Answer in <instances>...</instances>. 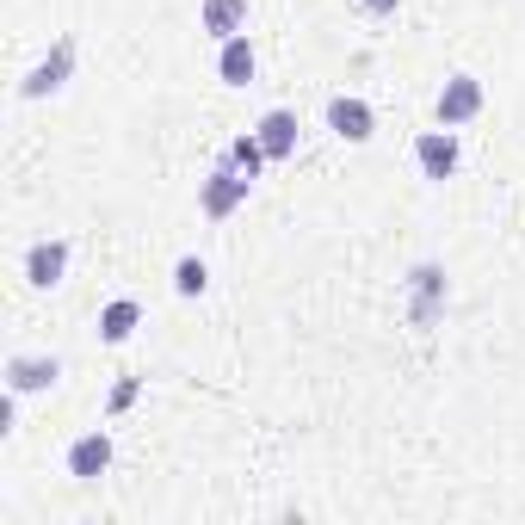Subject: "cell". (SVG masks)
<instances>
[{
    "instance_id": "6da1fadb",
    "label": "cell",
    "mask_w": 525,
    "mask_h": 525,
    "mask_svg": "<svg viewBox=\"0 0 525 525\" xmlns=\"http://www.w3.org/2000/svg\"><path fill=\"white\" fill-rule=\"evenodd\" d=\"M476 105H482V87H476L470 75H458V81H451V87L439 93V118H445V124H458V118H470V112H476Z\"/></svg>"
},
{
    "instance_id": "7a4b0ae2",
    "label": "cell",
    "mask_w": 525,
    "mask_h": 525,
    "mask_svg": "<svg viewBox=\"0 0 525 525\" xmlns=\"http://www.w3.org/2000/svg\"><path fill=\"white\" fill-rule=\"evenodd\" d=\"M105 464H112V439H105V433H87L75 451H68V470H75V476H99Z\"/></svg>"
},
{
    "instance_id": "3957f363",
    "label": "cell",
    "mask_w": 525,
    "mask_h": 525,
    "mask_svg": "<svg viewBox=\"0 0 525 525\" xmlns=\"http://www.w3.org/2000/svg\"><path fill=\"white\" fill-rule=\"evenodd\" d=\"M420 167H427L433 180H445V173L458 167V143H451V130H445V136H439V130L420 136Z\"/></svg>"
},
{
    "instance_id": "277c9868",
    "label": "cell",
    "mask_w": 525,
    "mask_h": 525,
    "mask_svg": "<svg viewBox=\"0 0 525 525\" xmlns=\"http://www.w3.org/2000/svg\"><path fill=\"white\" fill-rule=\"evenodd\" d=\"M328 124H334L340 136H353V143H365V136H371V112H365L359 99H334V105H328Z\"/></svg>"
},
{
    "instance_id": "5b68a950",
    "label": "cell",
    "mask_w": 525,
    "mask_h": 525,
    "mask_svg": "<svg viewBox=\"0 0 525 525\" xmlns=\"http://www.w3.org/2000/svg\"><path fill=\"white\" fill-rule=\"evenodd\" d=\"M68 266V248L62 241H50V248H31V285H56Z\"/></svg>"
},
{
    "instance_id": "8992f818",
    "label": "cell",
    "mask_w": 525,
    "mask_h": 525,
    "mask_svg": "<svg viewBox=\"0 0 525 525\" xmlns=\"http://www.w3.org/2000/svg\"><path fill=\"white\" fill-rule=\"evenodd\" d=\"M291 143H297V124H291L285 112H272V118L260 124V149H266V155H291Z\"/></svg>"
},
{
    "instance_id": "52a82bcc",
    "label": "cell",
    "mask_w": 525,
    "mask_h": 525,
    "mask_svg": "<svg viewBox=\"0 0 525 525\" xmlns=\"http://www.w3.org/2000/svg\"><path fill=\"white\" fill-rule=\"evenodd\" d=\"M248 75H254V50L241 44V38H229V50H223V81H229V87H241Z\"/></svg>"
},
{
    "instance_id": "ba28073f",
    "label": "cell",
    "mask_w": 525,
    "mask_h": 525,
    "mask_svg": "<svg viewBox=\"0 0 525 525\" xmlns=\"http://www.w3.org/2000/svg\"><path fill=\"white\" fill-rule=\"evenodd\" d=\"M241 192H248V180H235V173L223 167V173H217V186L204 192V210H229V204H235Z\"/></svg>"
},
{
    "instance_id": "9c48e42d",
    "label": "cell",
    "mask_w": 525,
    "mask_h": 525,
    "mask_svg": "<svg viewBox=\"0 0 525 525\" xmlns=\"http://www.w3.org/2000/svg\"><path fill=\"white\" fill-rule=\"evenodd\" d=\"M13 383H19V390H44V383H56V365H38V359H19V365H13Z\"/></svg>"
},
{
    "instance_id": "30bf717a",
    "label": "cell",
    "mask_w": 525,
    "mask_h": 525,
    "mask_svg": "<svg viewBox=\"0 0 525 525\" xmlns=\"http://www.w3.org/2000/svg\"><path fill=\"white\" fill-rule=\"evenodd\" d=\"M204 25H210V31H235V25H241V0H210Z\"/></svg>"
},
{
    "instance_id": "8fae6325",
    "label": "cell",
    "mask_w": 525,
    "mask_h": 525,
    "mask_svg": "<svg viewBox=\"0 0 525 525\" xmlns=\"http://www.w3.org/2000/svg\"><path fill=\"white\" fill-rule=\"evenodd\" d=\"M136 328V303H112L105 309V340H124Z\"/></svg>"
},
{
    "instance_id": "7c38bea8",
    "label": "cell",
    "mask_w": 525,
    "mask_h": 525,
    "mask_svg": "<svg viewBox=\"0 0 525 525\" xmlns=\"http://www.w3.org/2000/svg\"><path fill=\"white\" fill-rule=\"evenodd\" d=\"M180 291H204V266L198 260H180V278H173Z\"/></svg>"
},
{
    "instance_id": "4fadbf2b",
    "label": "cell",
    "mask_w": 525,
    "mask_h": 525,
    "mask_svg": "<svg viewBox=\"0 0 525 525\" xmlns=\"http://www.w3.org/2000/svg\"><path fill=\"white\" fill-rule=\"evenodd\" d=\"M229 161H235V167H241V173L254 180V167H260V149H254V143H235V149H229Z\"/></svg>"
},
{
    "instance_id": "5bb4252c",
    "label": "cell",
    "mask_w": 525,
    "mask_h": 525,
    "mask_svg": "<svg viewBox=\"0 0 525 525\" xmlns=\"http://www.w3.org/2000/svg\"><path fill=\"white\" fill-rule=\"evenodd\" d=\"M365 7H371V13H390V7H396V0H365Z\"/></svg>"
}]
</instances>
